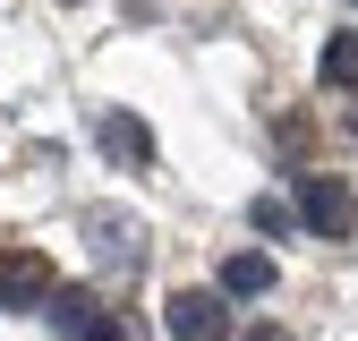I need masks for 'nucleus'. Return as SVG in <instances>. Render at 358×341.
I'll use <instances>...</instances> for the list:
<instances>
[{"label":"nucleus","mask_w":358,"mask_h":341,"mask_svg":"<svg viewBox=\"0 0 358 341\" xmlns=\"http://www.w3.org/2000/svg\"><path fill=\"white\" fill-rule=\"evenodd\" d=\"M290 205H299V222H307V231H324V239L358 231V196H350V180H324V170H307V180L290 188Z\"/></svg>","instance_id":"obj_1"},{"label":"nucleus","mask_w":358,"mask_h":341,"mask_svg":"<svg viewBox=\"0 0 358 341\" xmlns=\"http://www.w3.org/2000/svg\"><path fill=\"white\" fill-rule=\"evenodd\" d=\"M222 298H231V290H171L162 298V324H171V341H222V333H231V307H222Z\"/></svg>","instance_id":"obj_2"},{"label":"nucleus","mask_w":358,"mask_h":341,"mask_svg":"<svg viewBox=\"0 0 358 341\" xmlns=\"http://www.w3.org/2000/svg\"><path fill=\"white\" fill-rule=\"evenodd\" d=\"M43 316H52L60 341H120V316L103 307L94 290H52V298H43Z\"/></svg>","instance_id":"obj_3"},{"label":"nucleus","mask_w":358,"mask_h":341,"mask_svg":"<svg viewBox=\"0 0 358 341\" xmlns=\"http://www.w3.org/2000/svg\"><path fill=\"white\" fill-rule=\"evenodd\" d=\"M52 298V256L43 247H0V307H43Z\"/></svg>","instance_id":"obj_4"},{"label":"nucleus","mask_w":358,"mask_h":341,"mask_svg":"<svg viewBox=\"0 0 358 341\" xmlns=\"http://www.w3.org/2000/svg\"><path fill=\"white\" fill-rule=\"evenodd\" d=\"M94 137H103V154H111V162H137V170L154 162V128H145L137 111H103V128H94Z\"/></svg>","instance_id":"obj_5"},{"label":"nucleus","mask_w":358,"mask_h":341,"mask_svg":"<svg viewBox=\"0 0 358 341\" xmlns=\"http://www.w3.org/2000/svg\"><path fill=\"white\" fill-rule=\"evenodd\" d=\"M222 290H231V298H264V290H273V256H264V247L222 256Z\"/></svg>","instance_id":"obj_6"},{"label":"nucleus","mask_w":358,"mask_h":341,"mask_svg":"<svg viewBox=\"0 0 358 341\" xmlns=\"http://www.w3.org/2000/svg\"><path fill=\"white\" fill-rule=\"evenodd\" d=\"M94 256H103V265H137V222H120V213H94Z\"/></svg>","instance_id":"obj_7"},{"label":"nucleus","mask_w":358,"mask_h":341,"mask_svg":"<svg viewBox=\"0 0 358 341\" xmlns=\"http://www.w3.org/2000/svg\"><path fill=\"white\" fill-rule=\"evenodd\" d=\"M316 68H324V85H341V94H358V34H333Z\"/></svg>","instance_id":"obj_8"},{"label":"nucleus","mask_w":358,"mask_h":341,"mask_svg":"<svg viewBox=\"0 0 358 341\" xmlns=\"http://www.w3.org/2000/svg\"><path fill=\"white\" fill-rule=\"evenodd\" d=\"M290 222H299V205H282V196H256V231H273V239H282Z\"/></svg>","instance_id":"obj_9"},{"label":"nucleus","mask_w":358,"mask_h":341,"mask_svg":"<svg viewBox=\"0 0 358 341\" xmlns=\"http://www.w3.org/2000/svg\"><path fill=\"white\" fill-rule=\"evenodd\" d=\"M248 341H290V333H282V324H256V333H248Z\"/></svg>","instance_id":"obj_10"}]
</instances>
